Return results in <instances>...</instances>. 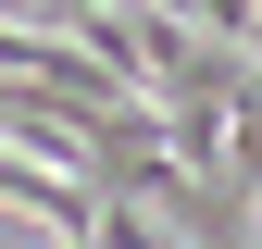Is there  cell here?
Segmentation results:
<instances>
[{
  "instance_id": "obj_1",
  "label": "cell",
  "mask_w": 262,
  "mask_h": 249,
  "mask_svg": "<svg viewBox=\"0 0 262 249\" xmlns=\"http://www.w3.org/2000/svg\"><path fill=\"white\" fill-rule=\"evenodd\" d=\"M212 187H225V200H250V212H262V87H250L237 112H225V162H212Z\"/></svg>"
},
{
  "instance_id": "obj_2",
  "label": "cell",
  "mask_w": 262,
  "mask_h": 249,
  "mask_svg": "<svg viewBox=\"0 0 262 249\" xmlns=\"http://www.w3.org/2000/svg\"><path fill=\"white\" fill-rule=\"evenodd\" d=\"M62 249H113V237H62Z\"/></svg>"
}]
</instances>
